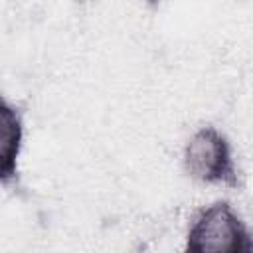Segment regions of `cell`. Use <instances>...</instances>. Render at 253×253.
Listing matches in <instances>:
<instances>
[{
	"mask_svg": "<svg viewBox=\"0 0 253 253\" xmlns=\"http://www.w3.org/2000/svg\"><path fill=\"white\" fill-rule=\"evenodd\" d=\"M186 249L192 253H249L253 233L227 202H213L198 211L186 235Z\"/></svg>",
	"mask_w": 253,
	"mask_h": 253,
	"instance_id": "1",
	"label": "cell"
},
{
	"mask_svg": "<svg viewBox=\"0 0 253 253\" xmlns=\"http://www.w3.org/2000/svg\"><path fill=\"white\" fill-rule=\"evenodd\" d=\"M24 140V123L20 111L2 101L0 107V172L2 180L8 182L16 172V162L22 150Z\"/></svg>",
	"mask_w": 253,
	"mask_h": 253,
	"instance_id": "3",
	"label": "cell"
},
{
	"mask_svg": "<svg viewBox=\"0 0 253 253\" xmlns=\"http://www.w3.org/2000/svg\"><path fill=\"white\" fill-rule=\"evenodd\" d=\"M184 166L192 178L204 184H237L231 144L215 126H200L192 132L184 146Z\"/></svg>",
	"mask_w": 253,
	"mask_h": 253,
	"instance_id": "2",
	"label": "cell"
}]
</instances>
